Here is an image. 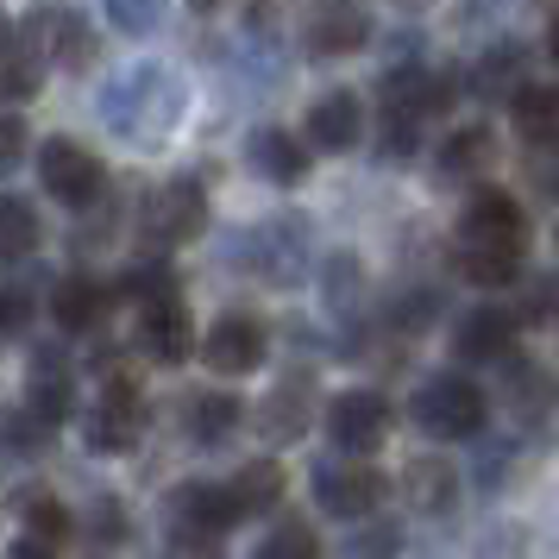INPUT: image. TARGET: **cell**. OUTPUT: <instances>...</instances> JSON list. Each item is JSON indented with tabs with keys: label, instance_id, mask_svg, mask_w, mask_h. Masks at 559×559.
Returning <instances> with one entry per match:
<instances>
[{
	"label": "cell",
	"instance_id": "7c38bea8",
	"mask_svg": "<svg viewBox=\"0 0 559 559\" xmlns=\"http://www.w3.org/2000/svg\"><path fill=\"white\" fill-rule=\"evenodd\" d=\"M132 353L145 358V365H157V371H177L182 358H195V314H189V302H182V289L139 302Z\"/></svg>",
	"mask_w": 559,
	"mask_h": 559
},
{
	"label": "cell",
	"instance_id": "4dcf8cb0",
	"mask_svg": "<svg viewBox=\"0 0 559 559\" xmlns=\"http://www.w3.org/2000/svg\"><path fill=\"white\" fill-rule=\"evenodd\" d=\"M38 239H45V227H38V207L26 202V195H0V258L7 264H26L32 252H38Z\"/></svg>",
	"mask_w": 559,
	"mask_h": 559
},
{
	"label": "cell",
	"instance_id": "277c9868",
	"mask_svg": "<svg viewBox=\"0 0 559 559\" xmlns=\"http://www.w3.org/2000/svg\"><path fill=\"white\" fill-rule=\"evenodd\" d=\"M408 415H415V428L428 433V440L465 447V440H478L490 428V390L478 378H465V371H433V378L415 383Z\"/></svg>",
	"mask_w": 559,
	"mask_h": 559
},
{
	"label": "cell",
	"instance_id": "6da1fadb",
	"mask_svg": "<svg viewBox=\"0 0 559 559\" xmlns=\"http://www.w3.org/2000/svg\"><path fill=\"white\" fill-rule=\"evenodd\" d=\"M528 207L515 202L509 189L497 182H478L465 207H459V227H453V264L465 283H478V289H509V283L522 277V264H528Z\"/></svg>",
	"mask_w": 559,
	"mask_h": 559
},
{
	"label": "cell",
	"instance_id": "8fae6325",
	"mask_svg": "<svg viewBox=\"0 0 559 559\" xmlns=\"http://www.w3.org/2000/svg\"><path fill=\"white\" fill-rule=\"evenodd\" d=\"M13 32L45 57V70H70V76H82V70L95 63V32H88V20H82L76 7H32V13L13 20Z\"/></svg>",
	"mask_w": 559,
	"mask_h": 559
},
{
	"label": "cell",
	"instance_id": "4316f807",
	"mask_svg": "<svg viewBox=\"0 0 559 559\" xmlns=\"http://www.w3.org/2000/svg\"><path fill=\"white\" fill-rule=\"evenodd\" d=\"M321 302H328L333 321H358L365 302H371V277H365V258L358 252H333L321 264Z\"/></svg>",
	"mask_w": 559,
	"mask_h": 559
},
{
	"label": "cell",
	"instance_id": "f6af8a7d",
	"mask_svg": "<svg viewBox=\"0 0 559 559\" xmlns=\"http://www.w3.org/2000/svg\"><path fill=\"white\" fill-rule=\"evenodd\" d=\"M403 7H428V0H403Z\"/></svg>",
	"mask_w": 559,
	"mask_h": 559
},
{
	"label": "cell",
	"instance_id": "ffe728a7",
	"mask_svg": "<svg viewBox=\"0 0 559 559\" xmlns=\"http://www.w3.org/2000/svg\"><path fill=\"white\" fill-rule=\"evenodd\" d=\"M26 408L32 415H45L51 428L70 421V408H76V371H70V353H63V346H38V353H32Z\"/></svg>",
	"mask_w": 559,
	"mask_h": 559
},
{
	"label": "cell",
	"instance_id": "f35d334b",
	"mask_svg": "<svg viewBox=\"0 0 559 559\" xmlns=\"http://www.w3.org/2000/svg\"><path fill=\"white\" fill-rule=\"evenodd\" d=\"M26 120H20V107H7V120H0V170H13L20 157H26Z\"/></svg>",
	"mask_w": 559,
	"mask_h": 559
},
{
	"label": "cell",
	"instance_id": "30bf717a",
	"mask_svg": "<svg viewBox=\"0 0 559 559\" xmlns=\"http://www.w3.org/2000/svg\"><path fill=\"white\" fill-rule=\"evenodd\" d=\"M264 358H271V321L252 314V308H227V314H214L202 333V365L214 378H252L264 371Z\"/></svg>",
	"mask_w": 559,
	"mask_h": 559
},
{
	"label": "cell",
	"instance_id": "9c48e42d",
	"mask_svg": "<svg viewBox=\"0 0 559 559\" xmlns=\"http://www.w3.org/2000/svg\"><path fill=\"white\" fill-rule=\"evenodd\" d=\"M321 428H328V447L340 459H371V453H383V440L396 428V403L383 390H371V383H358V390L328 396Z\"/></svg>",
	"mask_w": 559,
	"mask_h": 559
},
{
	"label": "cell",
	"instance_id": "2e32d148",
	"mask_svg": "<svg viewBox=\"0 0 559 559\" xmlns=\"http://www.w3.org/2000/svg\"><path fill=\"white\" fill-rule=\"evenodd\" d=\"M302 139L314 145V157H346L365 145V102L353 88H328L321 102L308 107L302 120Z\"/></svg>",
	"mask_w": 559,
	"mask_h": 559
},
{
	"label": "cell",
	"instance_id": "7a4b0ae2",
	"mask_svg": "<svg viewBox=\"0 0 559 559\" xmlns=\"http://www.w3.org/2000/svg\"><path fill=\"white\" fill-rule=\"evenodd\" d=\"M95 114H102V127L132 145V152H164L170 139H177L182 114H189V82L170 70V63H157V57H139L127 70H114L102 82V95H95Z\"/></svg>",
	"mask_w": 559,
	"mask_h": 559
},
{
	"label": "cell",
	"instance_id": "7bdbcfd3",
	"mask_svg": "<svg viewBox=\"0 0 559 559\" xmlns=\"http://www.w3.org/2000/svg\"><path fill=\"white\" fill-rule=\"evenodd\" d=\"M547 57L559 63V13H554V26H547Z\"/></svg>",
	"mask_w": 559,
	"mask_h": 559
},
{
	"label": "cell",
	"instance_id": "f1b7e54d",
	"mask_svg": "<svg viewBox=\"0 0 559 559\" xmlns=\"http://www.w3.org/2000/svg\"><path fill=\"white\" fill-rule=\"evenodd\" d=\"M227 490H233V503H239V515H271V509L283 503L289 478H283L277 459H246V465L227 478Z\"/></svg>",
	"mask_w": 559,
	"mask_h": 559
},
{
	"label": "cell",
	"instance_id": "74e56055",
	"mask_svg": "<svg viewBox=\"0 0 559 559\" xmlns=\"http://www.w3.org/2000/svg\"><path fill=\"white\" fill-rule=\"evenodd\" d=\"M164 13H170V0H107V20L132 38H145V32L164 26Z\"/></svg>",
	"mask_w": 559,
	"mask_h": 559
},
{
	"label": "cell",
	"instance_id": "52a82bcc",
	"mask_svg": "<svg viewBox=\"0 0 559 559\" xmlns=\"http://www.w3.org/2000/svg\"><path fill=\"white\" fill-rule=\"evenodd\" d=\"M107 164L82 139L70 132H51V139H38V189L51 195L57 207H70V214H88V207H107Z\"/></svg>",
	"mask_w": 559,
	"mask_h": 559
},
{
	"label": "cell",
	"instance_id": "8992f818",
	"mask_svg": "<svg viewBox=\"0 0 559 559\" xmlns=\"http://www.w3.org/2000/svg\"><path fill=\"white\" fill-rule=\"evenodd\" d=\"M202 233H207V182L202 177H170L139 202V252L145 258L177 252V246L202 239Z\"/></svg>",
	"mask_w": 559,
	"mask_h": 559
},
{
	"label": "cell",
	"instance_id": "60d3db41",
	"mask_svg": "<svg viewBox=\"0 0 559 559\" xmlns=\"http://www.w3.org/2000/svg\"><path fill=\"white\" fill-rule=\"evenodd\" d=\"M157 559H227V554H221V540H170Z\"/></svg>",
	"mask_w": 559,
	"mask_h": 559
},
{
	"label": "cell",
	"instance_id": "7402d4cb",
	"mask_svg": "<svg viewBox=\"0 0 559 559\" xmlns=\"http://www.w3.org/2000/svg\"><path fill=\"white\" fill-rule=\"evenodd\" d=\"M396 490H403V503L415 509V515H453L459 503V472L447 453H421L403 465V478H396Z\"/></svg>",
	"mask_w": 559,
	"mask_h": 559
},
{
	"label": "cell",
	"instance_id": "44dd1931",
	"mask_svg": "<svg viewBox=\"0 0 559 559\" xmlns=\"http://www.w3.org/2000/svg\"><path fill=\"white\" fill-rule=\"evenodd\" d=\"M246 164H252L264 182H277V189H296V182L314 170V145L296 139L289 127H258L246 139Z\"/></svg>",
	"mask_w": 559,
	"mask_h": 559
},
{
	"label": "cell",
	"instance_id": "4fadbf2b",
	"mask_svg": "<svg viewBox=\"0 0 559 559\" xmlns=\"http://www.w3.org/2000/svg\"><path fill=\"white\" fill-rule=\"evenodd\" d=\"M164 522H170V540H227L233 522H246L239 503H233L227 484L214 478H189V484H170L164 497Z\"/></svg>",
	"mask_w": 559,
	"mask_h": 559
},
{
	"label": "cell",
	"instance_id": "ba28073f",
	"mask_svg": "<svg viewBox=\"0 0 559 559\" xmlns=\"http://www.w3.org/2000/svg\"><path fill=\"white\" fill-rule=\"evenodd\" d=\"M308 497L321 515L333 522H371L390 497V478H383L371 459H314V472H308Z\"/></svg>",
	"mask_w": 559,
	"mask_h": 559
},
{
	"label": "cell",
	"instance_id": "484cf974",
	"mask_svg": "<svg viewBox=\"0 0 559 559\" xmlns=\"http://www.w3.org/2000/svg\"><path fill=\"white\" fill-rule=\"evenodd\" d=\"M239 421H246V403L227 396V390H195V396H182V428H189L195 447H221V440H233Z\"/></svg>",
	"mask_w": 559,
	"mask_h": 559
},
{
	"label": "cell",
	"instance_id": "b9f144b4",
	"mask_svg": "<svg viewBox=\"0 0 559 559\" xmlns=\"http://www.w3.org/2000/svg\"><path fill=\"white\" fill-rule=\"evenodd\" d=\"M7 559H57V547H45V540H26V534H13Z\"/></svg>",
	"mask_w": 559,
	"mask_h": 559
},
{
	"label": "cell",
	"instance_id": "5b68a950",
	"mask_svg": "<svg viewBox=\"0 0 559 559\" xmlns=\"http://www.w3.org/2000/svg\"><path fill=\"white\" fill-rule=\"evenodd\" d=\"M145 421H152L145 383L132 378L127 365H114V371L95 383V403L82 415V447L95 459H127L132 447L145 440Z\"/></svg>",
	"mask_w": 559,
	"mask_h": 559
},
{
	"label": "cell",
	"instance_id": "e0dca14e",
	"mask_svg": "<svg viewBox=\"0 0 559 559\" xmlns=\"http://www.w3.org/2000/svg\"><path fill=\"white\" fill-rule=\"evenodd\" d=\"M371 13H365V0H321L314 13L302 20V45L308 57H353L371 45Z\"/></svg>",
	"mask_w": 559,
	"mask_h": 559
},
{
	"label": "cell",
	"instance_id": "603a6c76",
	"mask_svg": "<svg viewBox=\"0 0 559 559\" xmlns=\"http://www.w3.org/2000/svg\"><path fill=\"white\" fill-rule=\"evenodd\" d=\"M522 70H528V45H522V38H497V45L465 70V88H472L478 102H515V95L528 88Z\"/></svg>",
	"mask_w": 559,
	"mask_h": 559
},
{
	"label": "cell",
	"instance_id": "ab89813d",
	"mask_svg": "<svg viewBox=\"0 0 559 559\" xmlns=\"http://www.w3.org/2000/svg\"><path fill=\"white\" fill-rule=\"evenodd\" d=\"M528 189L559 202V152H528Z\"/></svg>",
	"mask_w": 559,
	"mask_h": 559
},
{
	"label": "cell",
	"instance_id": "3957f363",
	"mask_svg": "<svg viewBox=\"0 0 559 559\" xmlns=\"http://www.w3.org/2000/svg\"><path fill=\"white\" fill-rule=\"evenodd\" d=\"M227 264L246 271L252 283H264V289H296L308 277V264H314V227H308V214L277 207V214H264L252 227H239L227 246Z\"/></svg>",
	"mask_w": 559,
	"mask_h": 559
},
{
	"label": "cell",
	"instance_id": "cb8c5ba5",
	"mask_svg": "<svg viewBox=\"0 0 559 559\" xmlns=\"http://www.w3.org/2000/svg\"><path fill=\"white\" fill-rule=\"evenodd\" d=\"M509 127L528 152H559V82H528L509 102Z\"/></svg>",
	"mask_w": 559,
	"mask_h": 559
},
{
	"label": "cell",
	"instance_id": "836d02e7",
	"mask_svg": "<svg viewBox=\"0 0 559 559\" xmlns=\"http://www.w3.org/2000/svg\"><path fill=\"white\" fill-rule=\"evenodd\" d=\"M252 559H321V534L308 528V522H296V515H283L277 528L258 540Z\"/></svg>",
	"mask_w": 559,
	"mask_h": 559
},
{
	"label": "cell",
	"instance_id": "9a60e30c",
	"mask_svg": "<svg viewBox=\"0 0 559 559\" xmlns=\"http://www.w3.org/2000/svg\"><path fill=\"white\" fill-rule=\"evenodd\" d=\"M314 403H321V383H314V365H296L271 383V396L258 403V433L271 447H289L314 428Z\"/></svg>",
	"mask_w": 559,
	"mask_h": 559
},
{
	"label": "cell",
	"instance_id": "bcb514c9",
	"mask_svg": "<svg viewBox=\"0 0 559 559\" xmlns=\"http://www.w3.org/2000/svg\"><path fill=\"white\" fill-rule=\"evenodd\" d=\"M554 239H559V233H554Z\"/></svg>",
	"mask_w": 559,
	"mask_h": 559
},
{
	"label": "cell",
	"instance_id": "5bb4252c",
	"mask_svg": "<svg viewBox=\"0 0 559 559\" xmlns=\"http://www.w3.org/2000/svg\"><path fill=\"white\" fill-rule=\"evenodd\" d=\"M453 353L465 358V365H497V371H503L509 358H522V314L503 308V302H478L472 314H459Z\"/></svg>",
	"mask_w": 559,
	"mask_h": 559
},
{
	"label": "cell",
	"instance_id": "d4e9b609",
	"mask_svg": "<svg viewBox=\"0 0 559 559\" xmlns=\"http://www.w3.org/2000/svg\"><path fill=\"white\" fill-rule=\"evenodd\" d=\"M490 157H497V132L490 127H453L440 139V157H433V177L440 182H478L490 170Z\"/></svg>",
	"mask_w": 559,
	"mask_h": 559
},
{
	"label": "cell",
	"instance_id": "d6a6232c",
	"mask_svg": "<svg viewBox=\"0 0 559 559\" xmlns=\"http://www.w3.org/2000/svg\"><path fill=\"white\" fill-rule=\"evenodd\" d=\"M396 554H403V528H396L390 515L358 522V528L346 534V547H340V559H396Z\"/></svg>",
	"mask_w": 559,
	"mask_h": 559
},
{
	"label": "cell",
	"instance_id": "8d00e7d4",
	"mask_svg": "<svg viewBox=\"0 0 559 559\" xmlns=\"http://www.w3.org/2000/svg\"><path fill=\"white\" fill-rule=\"evenodd\" d=\"M0 328H7V340H20V333L32 328V308H38V283L32 277H20V271H13V277H7V296H0Z\"/></svg>",
	"mask_w": 559,
	"mask_h": 559
},
{
	"label": "cell",
	"instance_id": "ac0fdd59",
	"mask_svg": "<svg viewBox=\"0 0 559 559\" xmlns=\"http://www.w3.org/2000/svg\"><path fill=\"white\" fill-rule=\"evenodd\" d=\"M45 302H51V321L63 333H95L107 321V308L120 302V289H114L107 277H95V271H70V277L51 283Z\"/></svg>",
	"mask_w": 559,
	"mask_h": 559
},
{
	"label": "cell",
	"instance_id": "e575fe53",
	"mask_svg": "<svg viewBox=\"0 0 559 559\" xmlns=\"http://www.w3.org/2000/svg\"><path fill=\"white\" fill-rule=\"evenodd\" d=\"M51 440H57V428L45 421V415H32L26 403H13V408H7V453H13V459L45 453Z\"/></svg>",
	"mask_w": 559,
	"mask_h": 559
},
{
	"label": "cell",
	"instance_id": "d6986e66",
	"mask_svg": "<svg viewBox=\"0 0 559 559\" xmlns=\"http://www.w3.org/2000/svg\"><path fill=\"white\" fill-rule=\"evenodd\" d=\"M503 403L522 428H554L559 421V378L534 358H509L503 365Z\"/></svg>",
	"mask_w": 559,
	"mask_h": 559
},
{
	"label": "cell",
	"instance_id": "83f0119b",
	"mask_svg": "<svg viewBox=\"0 0 559 559\" xmlns=\"http://www.w3.org/2000/svg\"><path fill=\"white\" fill-rule=\"evenodd\" d=\"M13 515H20V534L26 540H45V547H63L70 540V509H63V497L57 490H45V484H32V490H13Z\"/></svg>",
	"mask_w": 559,
	"mask_h": 559
},
{
	"label": "cell",
	"instance_id": "d590c367",
	"mask_svg": "<svg viewBox=\"0 0 559 559\" xmlns=\"http://www.w3.org/2000/svg\"><path fill=\"white\" fill-rule=\"evenodd\" d=\"M82 528H88V540H95V554H107V547H120L132 534L127 509H120V497H95L88 503V515H82Z\"/></svg>",
	"mask_w": 559,
	"mask_h": 559
},
{
	"label": "cell",
	"instance_id": "ee69618b",
	"mask_svg": "<svg viewBox=\"0 0 559 559\" xmlns=\"http://www.w3.org/2000/svg\"><path fill=\"white\" fill-rule=\"evenodd\" d=\"M189 7H195V13H221V7H227V0H189Z\"/></svg>",
	"mask_w": 559,
	"mask_h": 559
},
{
	"label": "cell",
	"instance_id": "f546056e",
	"mask_svg": "<svg viewBox=\"0 0 559 559\" xmlns=\"http://www.w3.org/2000/svg\"><path fill=\"white\" fill-rule=\"evenodd\" d=\"M45 76H51V70H45V57L32 51L26 38L13 32V20H7V38H0V82H7V102H13V107L32 102V95L45 88Z\"/></svg>",
	"mask_w": 559,
	"mask_h": 559
},
{
	"label": "cell",
	"instance_id": "1f68e13d",
	"mask_svg": "<svg viewBox=\"0 0 559 559\" xmlns=\"http://www.w3.org/2000/svg\"><path fill=\"white\" fill-rule=\"evenodd\" d=\"M421 127H428V120L396 114V107H378V157L383 164H408V157L421 152Z\"/></svg>",
	"mask_w": 559,
	"mask_h": 559
}]
</instances>
